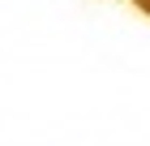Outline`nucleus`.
Segmentation results:
<instances>
[]
</instances>
